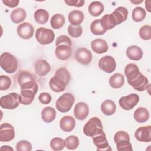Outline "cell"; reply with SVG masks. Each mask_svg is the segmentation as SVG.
<instances>
[{"instance_id": "6da1fadb", "label": "cell", "mask_w": 151, "mask_h": 151, "mask_svg": "<svg viewBox=\"0 0 151 151\" xmlns=\"http://www.w3.org/2000/svg\"><path fill=\"white\" fill-rule=\"evenodd\" d=\"M127 15L128 11L125 7L119 6L110 14H106L103 16L100 20L104 28L107 31L125 21L127 19Z\"/></svg>"}, {"instance_id": "7a4b0ae2", "label": "cell", "mask_w": 151, "mask_h": 151, "mask_svg": "<svg viewBox=\"0 0 151 151\" xmlns=\"http://www.w3.org/2000/svg\"><path fill=\"white\" fill-rule=\"evenodd\" d=\"M71 76L67 68L61 67L57 70L54 77L49 81L50 88L54 92L60 93L63 91L69 83Z\"/></svg>"}, {"instance_id": "3957f363", "label": "cell", "mask_w": 151, "mask_h": 151, "mask_svg": "<svg viewBox=\"0 0 151 151\" xmlns=\"http://www.w3.org/2000/svg\"><path fill=\"white\" fill-rule=\"evenodd\" d=\"M21 90H34L38 91V86L34 76L27 71H21L17 77Z\"/></svg>"}, {"instance_id": "277c9868", "label": "cell", "mask_w": 151, "mask_h": 151, "mask_svg": "<svg viewBox=\"0 0 151 151\" xmlns=\"http://www.w3.org/2000/svg\"><path fill=\"white\" fill-rule=\"evenodd\" d=\"M0 65L6 73L12 74L18 68V61L14 55L5 52L1 55Z\"/></svg>"}, {"instance_id": "5b68a950", "label": "cell", "mask_w": 151, "mask_h": 151, "mask_svg": "<svg viewBox=\"0 0 151 151\" xmlns=\"http://www.w3.org/2000/svg\"><path fill=\"white\" fill-rule=\"evenodd\" d=\"M103 131V127L101 120L97 117H91L83 127L84 134L89 137H93Z\"/></svg>"}, {"instance_id": "8992f818", "label": "cell", "mask_w": 151, "mask_h": 151, "mask_svg": "<svg viewBox=\"0 0 151 151\" xmlns=\"http://www.w3.org/2000/svg\"><path fill=\"white\" fill-rule=\"evenodd\" d=\"M75 101L74 96L70 93H65L60 96L56 101V109L61 113H66L70 110Z\"/></svg>"}, {"instance_id": "52a82bcc", "label": "cell", "mask_w": 151, "mask_h": 151, "mask_svg": "<svg viewBox=\"0 0 151 151\" xmlns=\"http://www.w3.org/2000/svg\"><path fill=\"white\" fill-rule=\"evenodd\" d=\"M19 103V95L17 93H11L7 95L2 96L0 99V106L5 109H15L18 107Z\"/></svg>"}, {"instance_id": "ba28073f", "label": "cell", "mask_w": 151, "mask_h": 151, "mask_svg": "<svg viewBox=\"0 0 151 151\" xmlns=\"http://www.w3.org/2000/svg\"><path fill=\"white\" fill-rule=\"evenodd\" d=\"M54 38V32L50 29L40 27L36 30L35 38L38 42L41 45H47L52 43Z\"/></svg>"}, {"instance_id": "9c48e42d", "label": "cell", "mask_w": 151, "mask_h": 151, "mask_svg": "<svg viewBox=\"0 0 151 151\" xmlns=\"http://www.w3.org/2000/svg\"><path fill=\"white\" fill-rule=\"evenodd\" d=\"M139 101V96L135 93H132L120 97L119 103L123 109L130 110L137 105Z\"/></svg>"}, {"instance_id": "30bf717a", "label": "cell", "mask_w": 151, "mask_h": 151, "mask_svg": "<svg viewBox=\"0 0 151 151\" xmlns=\"http://www.w3.org/2000/svg\"><path fill=\"white\" fill-rule=\"evenodd\" d=\"M99 68L107 73L113 72L116 68V62L113 57L106 55L101 57L98 63Z\"/></svg>"}, {"instance_id": "8fae6325", "label": "cell", "mask_w": 151, "mask_h": 151, "mask_svg": "<svg viewBox=\"0 0 151 151\" xmlns=\"http://www.w3.org/2000/svg\"><path fill=\"white\" fill-rule=\"evenodd\" d=\"M15 137L14 127L8 123H4L0 126V141L8 142Z\"/></svg>"}, {"instance_id": "7c38bea8", "label": "cell", "mask_w": 151, "mask_h": 151, "mask_svg": "<svg viewBox=\"0 0 151 151\" xmlns=\"http://www.w3.org/2000/svg\"><path fill=\"white\" fill-rule=\"evenodd\" d=\"M17 32L20 38L28 40L32 38L34 33V27L29 22H25L19 24L17 28Z\"/></svg>"}, {"instance_id": "4fadbf2b", "label": "cell", "mask_w": 151, "mask_h": 151, "mask_svg": "<svg viewBox=\"0 0 151 151\" xmlns=\"http://www.w3.org/2000/svg\"><path fill=\"white\" fill-rule=\"evenodd\" d=\"M93 143L97 147V150H111L109 145L106 135L104 131L92 137Z\"/></svg>"}, {"instance_id": "5bb4252c", "label": "cell", "mask_w": 151, "mask_h": 151, "mask_svg": "<svg viewBox=\"0 0 151 151\" xmlns=\"http://www.w3.org/2000/svg\"><path fill=\"white\" fill-rule=\"evenodd\" d=\"M76 60L83 65L90 64L93 58L91 51L86 48H78L75 54Z\"/></svg>"}, {"instance_id": "9a60e30c", "label": "cell", "mask_w": 151, "mask_h": 151, "mask_svg": "<svg viewBox=\"0 0 151 151\" xmlns=\"http://www.w3.org/2000/svg\"><path fill=\"white\" fill-rule=\"evenodd\" d=\"M136 139L142 142H150L151 141V126L139 127L135 132Z\"/></svg>"}, {"instance_id": "2e32d148", "label": "cell", "mask_w": 151, "mask_h": 151, "mask_svg": "<svg viewBox=\"0 0 151 151\" xmlns=\"http://www.w3.org/2000/svg\"><path fill=\"white\" fill-rule=\"evenodd\" d=\"M89 113L88 106L84 102H78L74 109V115L79 120H84Z\"/></svg>"}, {"instance_id": "e0dca14e", "label": "cell", "mask_w": 151, "mask_h": 151, "mask_svg": "<svg viewBox=\"0 0 151 151\" xmlns=\"http://www.w3.org/2000/svg\"><path fill=\"white\" fill-rule=\"evenodd\" d=\"M134 90L139 91H143L145 90L147 86H149V80L142 73L134 81L128 83Z\"/></svg>"}, {"instance_id": "ac0fdd59", "label": "cell", "mask_w": 151, "mask_h": 151, "mask_svg": "<svg viewBox=\"0 0 151 151\" xmlns=\"http://www.w3.org/2000/svg\"><path fill=\"white\" fill-rule=\"evenodd\" d=\"M71 47L67 45H59L56 47L55 50V55L57 58L61 60H68L71 55Z\"/></svg>"}, {"instance_id": "d6986e66", "label": "cell", "mask_w": 151, "mask_h": 151, "mask_svg": "<svg viewBox=\"0 0 151 151\" xmlns=\"http://www.w3.org/2000/svg\"><path fill=\"white\" fill-rule=\"evenodd\" d=\"M140 73L138 66L134 63L128 64L125 67L124 74L127 79L128 83L136 80Z\"/></svg>"}, {"instance_id": "ffe728a7", "label": "cell", "mask_w": 151, "mask_h": 151, "mask_svg": "<svg viewBox=\"0 0 151 151\" xmlns=\"http://www.w3.org/2000/svg\"><path fill=\"white\" fill-rule=\"evenodd\" d=\"M34 70L38 76H44L50 71L51 66L45 60L39 59L35 63Z\"/></svg>"}, {"instance_id": "44dd1931", "label": "cell", "mask_w": 151, "mask_h": 151, "mask_svg": "<svg viewBox=\"0 0 151 151\" xmlns=\"http://www.w3.org/2000/svg\"><path fill=\"white\" fill-rule=\"evenodd\" d=\"M91 47L93 51L97 54H103L108 50V44L107 42L101 38H97L91 42Z\"/></svg>"}, {"instance_id": "7402d4cb", "label": "cell", "mask_w": 151, "mask_h": 151, "mask_svg": "<svg viewBox=\"0 0 151 151\" xmlns=\"http://www.w3.org/2000/svg\"><path fill=\"white\" fill-rule=\"evenodd\" d=\"M75 126L76 120L72 116H64L60 121V127L64 132H70L74 129Z\"/></svg>"}, {"instance_id": "603a6c76", "label": "cell", "mask_w": 151, "mask_h": 151, "mask_svg": "<svg viewBox=\"0 0 151 151\" xmlns=\"http://www.w3.org/2000/svg\"><path fill=\"white\" fill-rule=\"evenodd\" d=\"M126 54L130 60L139 61L142 58L143 52L140 47L137 45H131L127 48Z\"/></svg>"}, {"instance_id": "cb8c5ba5", "label": "cell", "mask_w": 151, "mask_h": 151, "mask_svg": "<svg viewBox=\"0 0 151 151\" xmlns=\"http://www.w3.org/2000/svg\"><path fill=\"white\" fill-rule=\"evenodd\" d=\"M37 91L34 90H21L19 94L20 103L23 105H29L34 100Z\"/></svg>"}, {"instance_id": "d4e9b609", "label": "cell", "mask_w": 151, "mask_h": 151, "mask_svg": "<svg viewBox=\"0 0 151 151\" xmlns=\"http://www.w3.org/2000/svg\"><path fill=\"white\" fill-rule=\"evenodd\" d=\"M84 18V13L79 10H73L68 15V21L73 25H80L83 21Z\"/></svg>"}, {"instance_id": "484cf974", "label": "cell", "mask_w": 151, "mask_h": 151, "mask_svg": "<svg viewBox=\"0 0 151 151\" xmlns=\"http://www.w3.org/2000/svg\"><path fill=\"white\" fill-rule=\"evenodd\" d=\"M133 117L134 120L139 123H145L149 118V112L148 110L145 107H139L134 112Z\"/></svg>"}, {"instance_id": "4316f807", "label": "cell", "mask_w": 151, "mask_h": 151, "mask_svg": "<svg viewBox=\"0 0 151 151\" xmlns=\"http://www.w3.org/2000/svg\"><path fill=\"white\" fill-rule=\"evenodd\" d=\"M27 13L25 9L22 8H17L12 10L10 15V18L14 23L19 24L25 19Z\"/></svg>"}, {"instance_id": "83f0119b", "label": "cell", "mask_w": 151, "mask_h": 151, "mask_svg": "<svg viewBox=\"0 0 151 151\" xmlns=\"http://www.w3.org/2000/svg\"><path fill=\"white\" fill-rule=\"evenodd\" d=\"M102 113L106 116L113 115L116 110L115 103L111 100H106L104 101L100 106Z\"/></svg>"}, {"instance_id": "f1b7e54d", "label": "cell", "mask_w": 151, "mask_h": 151, "mask_svg": "<svg viewBox=\"0 0 151 151\" xmlns=\"http://www.w3.org/2000/svg\"><path fill=\"white\" fill-rule=\"evenodd\" d=\"M56 117L55 110L51 107H46L41 111V118L42 120L47 123L54 120Z\"/></svg>"}, {"instance_id": "f546056e", "label": "cell", "mask_w": 151, "mask_h": 151, "mask_svg": "<svg viewBox=\"0 0 151 151\" xmlns=\"http://www.w3.org/2000/svg\"><path fill=\"white\" fill-rule=\"evenodd\" d=\"M124 76L119 73H115L109 78V84L113 88H119L124 85Z\"/></svg>"}, {"instance_id": "4dcf8cb0", "label": "cell", "mask_w": 151, "mask_h": 151, "mask_svg": "<svg viewBox=\"0 0 151 151\" xmlns=\"http://www.w3.org/2000/svg\"><path fill=\"white\" fill-rule=\"evenodd\" d=\"M103 4L99 1H93L88 6V10L90 15L94 17L99 16L104 11Z\"/></svg>"}, {"instance_id": "1f68e13d", "label": "cell", "mask_w": 151, "mask_h": 151, "mask_svg": "<svg viewBox=\"0 0 151 151\" xmlns=\"http://www.w3.org/2000/svg\"><path fill=\"white\" fill-rule=\"evenodd\" d=\"M34 18L38 24H45L48 20L49 14L45 9H38L35 11Z\"/></svg>"}, {"instance_id": "d6a6232c", "label": "cell", "mask_w": 151, "mask_h": 151, "mask_svg": "<svg viewBox=\"0 0 151 151\" xmlns=\"http://www.w3.org/2000/svg\"><path fill=\"white\" fill-rule=\"evenodd\" d=\"M65 19L64 15L60 14H54L51 19L50 24L52 28L57 29L61 28L65 24Z\"/></svg>"}, {"instance_id": "836d02e7", "label": "cell", "mask_w": 151, "mask_h": 151, "mask_svg": "<svg viewBox=\"0 0 151 151\" xmlns=\"http://www.w3.org/2000/svg\"><path fill=\"white\" fill-rule=\"evenodd\" d=\"M91 32L97 35H103L106 32V29L103 27L100 19H96L93 21L90 25Z\"/></svg>"}, {"instance_id": "e575fe53", "label": "cell", "mask_w": 151, "mask_h": 151, "mask_svg": "<svg viewBox=\"0 0 151 151\" xmlns=\"http://www.w3.org/2000/svg\"><path fill=\"white\" fill-rule=\"evenodd\" d=\"M146 15V12L143 8L137 6L133 9L132 17L134 21L139 22L142 21L145 19Z\"/></svg>"}, {"instance_id": "d590c367", "label": "cell", "mask_w": 151, "mask_h": 151, "mask_svg": "<svg viewBox=\"0 0 151 151\" xmlns=\"http://www.w3.org/2000/svg\"><path fill=\"white\" fill-rule=\"evenodd\" d=\"M65 146L69 150H75L79 145V139L77 136L71 135L65 139Z\"/></svg>"}, {"instance_id": "8d00e7d4", "label": "cell", "mask_w": 151, "mask_h": 151, "mask_svg": "<svg viewBox=\"0 0 151 151\" xmlns=\"http://www.w3.org/2000/svg\"><path fill=\"white\" fill-rule=\"evenodd\" d=\"M51 148L55 151L63 150L65 146V140L60 137L53 138L50 142Z\"/></svg>"}, {"instance_id": "74e56055", "label": "cell", "mask_w": 151, "mask_h": 151, "mask_svg": "<svg viewBox=\"0 0 151 151\" xmlns=\"http://www.w3.org/2000/svg\"><path fill=\"white\" fill-rule=\"evenodd\" d=\"M68 34L71 37L78 38L82 35L83 29L81 25H70L67 29Z\"/></svg>"}, {"instance_id": "f35d334b", "label": "cell", "mask_w": 151, "mask_h": 151, "mask_svg": "<svg viewBox=\"0 0 151 151\" xmlns=\"http://www.w3.org/2000/svg\"><path fill=\"white\" fill-rule=\"evenodd\" d=\"M139 35L144 40L151 39V27L149 25H145L139 29Z\"/></svg>"}, {"instance_id": "ab89813d", "label": "cell", "mask_w": 151, "mask_h": 151, "mask_svg": "<svg viewBox=\"0 0 151 151\" xmlns=\"http://www.w3.org/2000/svg\"><path fill=\"white\" fill-rule=\"evenodd\" d=\"M12 84L11 79L8 76L1 75L0 76V90H6L10 88Z\"/></svg>"}, {"instance_id": "60d3db41", "label": "cell", "mask_w": 151, "mask_h": 151, "mask_svg": "<svg viewBox=\"0 0 151 151\" xmlns=\"http://www.w3.org/2000/svg\"><path fill=\"white\" fill-rule=\"evenodd\" d=\"M130 139L129 134L125 131H118L114 136V140L115 143L123 141H130Z\"/></svg>"}, {"instance_id": "b9f144b4", "label": "cell", "mask_w": 151, "mask_h": 151, "mask_svg": "<svg viewBox=\"0 0 151 151\" xmlns=\"http://www.w3.org/2000/svg\"><path fill=\"white\" fill-rule=\"evenodd\" d=\"M16 150L17 151H31L32 145L27 140H20L16 145Z\"/></svg>"}, {"instance_id": "7bdbcfd3", "label": "cell", "mask_w": 151, "mask_h": 151, "mask_svg": "<svg viewBox=\"0 0 151 151\" xmlns=\"http://www.w3.org/2000/svg\"><path fill=\"white\" fill-rule=\"evenodd\" d=\"M117 149L119 151H132L133 150L132 144L130 141H123L116 143Z\"/></svg>"}, {"instance_id": "ee69618b", "label": "cell", "mask_w": 151, "mask_h": 151, "mask_svg": "<svg viewBox=\"0 0 151 151\" xmlns=\"http://www.w3.org/2000/svg\"><path fill=\"white\" fill-rule=\"evenodd\" d=\"M67 45L71 47L72 42L71 39L65 35H61L58 36L55 41V46H58L59 45Z\"/></svg>"}, {"instance_id": "f6af8a7d", "label": "cell", "mask_w": 151, "mask_h": 151, "mask_svg": "<svg viewBox=\"0 0 151 151\" xmlns=\"http://www.w3.org/2000/svg\"><path fill=\"white\" fill-rule=\"evenodd\" d=\"M38 100L42 104H48L51 101V96L50 93L47 92H43L39 95Z\"/></svg>"}, {"instance_id": "bcb514c9", "label": "cell", "mask_w": 151, "mask_h": 151, "mask_svg": "<svg viewBox=\"0 0 151 151\" xmlns=\"http://www.w3.org/2000/svg\"><path fill=\"white\" fill-rule=\"evenodd\" d=\"M64 2L68 6H73L76 7H81L84 5V0H65Z\"/></svg>"}, {"instance_id": "7dc6e473", "label": "cell", "mask_w": 151, "mask_h": 151, "mask_svg": "<svg viewBox=\"0 0 151 151\" xmlns=\"http://www.w3.org/2000/svg\"><path fill=\"white\" fill-rule=\"evenodd\" d=\"M2 3L9 8H15L18 6L19 0H2Z\"/></svg>"}, {"instance_id": "c3c4849f", "label": "cell", "mask_w": 151, "mask_h": 151, "mask_svg": "<svg viewBox=\"0 0 151 151\" xmlns=\"http://www.w3.org/2000/svg\"><path fill=\"white\" fill-rule=\"evenodd\" d=\"M150 1H145V7L146 8V9L149 11L150 12Z\"/></svg>"}, {"instance_id": "681fc988", "label": "cell", "mask_w": 151, "mask_h": 151, "mask_svg": "<svg viewBox=\"0 0 151 151\" xmlns=\"http://www.w3.org/2000/svg\"><path fill=\"white\" fill-rule=\"evenodd\" d=\"M1 150H13V149H12V147H9V146L5 145V146H2L1 147Z\"/></svg>"}, {"instance_id": "f907efd6", "label": "cell", "mask_w": 151, "mask_h": 151, "mask_svg": "<svg viewBox=\"0 0 151 151\" xmlns=\"http://www.w3.org/2000/svg\"><path fill=\"white\" fill-rule=\"evenodd\" d=\"M130 2H132V3H133V4H140V3L142 2H143V0H140V1H139V2H137V1L136 2V1H130Z\"/></svg>"}]
</instances>
